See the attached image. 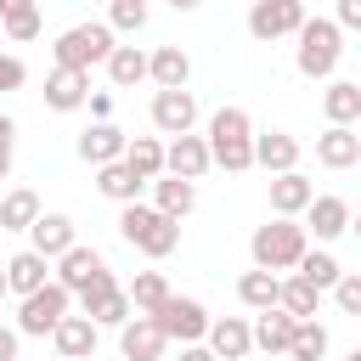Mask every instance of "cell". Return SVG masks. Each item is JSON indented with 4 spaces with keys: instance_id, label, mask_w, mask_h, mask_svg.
Masks as SVG:
<instances>
[{
    "instance_id": "6da1fadb",
    "label": "cell",
    "mask_w": 361,
    "mask_h": 361,
    "mask_svg": "<svg viewBox=\"0 0 361 361\" xmlns=\"http://www.w3.org/2000/svg\"><path fill=\"white\" fill-rule=\"evenodd\" d=\"M293 39H299L293 68H299L305 79H333V68H338V56H344V28H338L333 17H305V23L293 28Z\"/></svg>"
},
{
    "instance_id": "7a4b0ae2",
    "label": "cell",
    "mask_w": 361,
    "mask_h": 361,
    "mask_svg": "<svg viewBox=\"0 0 361 361\" xmlns=\"http://www.w3.org/2000/svg\"><path fill=\"white\" fill-rule=\"evenodd\" d=\"M310 243H305V226L299 220H288V214H276V220H265V226H254V237H248V254H254V265L259 271H293V259L305 254Z\"/></svg>"
},
{
    "instance_id": "3957f363",
    "label": "cell",
    "mask_w": 361,
    "mask_h": 361,
    "mask_svg": "<svg viewBox=\"0 0 361 361\" xmlns=\"http://www.w3.org/2000/svg\"><path fill=\"white\" fill-rule=\"evenodd\" d=\"M118 45V34L107 28V23H73V28H62L56 39H51V62L56 68H96V62H107V51Z\"/></svg>"
},
{
    "instance_id": "277c9868",
    "label": "cell",
    "mask_w": 361,
    "mask_h": 361,
    "mask_svg": "<svg viewBox=\"0 0 361 361\" xmlns=\"http://www.w3.org/2000/svg\"><path fill=\"white\" fill-rule=\"evenodd\" d=\"M68 310H73V293L51 276V282H39L34 293H23V305H17V333H23V338H51V327H56Z\"/></svg>"
},
{
    "instance_id": "5b68a950",
    "label": "cell",
    "mask_w": 361,
    "mask_h": 361,
    "mask_svg": "<svg viewBox=\"0 0 361 361\" xmlns=\"http://www.w3.org/2000/svg\"><path fill=\"white\" fill-rule=\"evenodd\" d=\"M73 305H79L96 327H118V322H130V316H135V310H130V299H124V288L113 282V271H107V265H102L85 288H73Z\"/></svg>"
},
{
    "instance_id": "8992f818",
    "label": "cell",
    "mask_w": 361,
    "mask_h": 361,
    "mask_svg": "<svg viewBox=\"0 0 361 361\" xmlns=\"http://www.w3.org/2000/svg\"><path fill=\"white\" fill-rule=\"evenodd\" d=\"M152 327H158L169 344H197V338L209 333V310H203V299H186V293L169 288V299L152 310Z\"/></svg>"
},
{
    "instance_id": "52a82bcc",
    "label": "cell",
    "mask_w": 361,
    "mask_h": 361,
    "mask_svg": "<svg viewBox=\"0 0 361 361\" xmlns=\"http://www.w3.org/2000/svg\"><path fill=\"white\" fill-rule=\"evenodd\" d=\"M299 23H305V0H254V6H248V34H254L259 45L293 39Z\"/></svg>"
},
{
    "instance_id": "ba28073f",
    "label": "cell",
    "mask_w": 361,
    "mask_h": 361,
    "mask_svg": "<svg viewBox=\"0 0 361 361\" xmlns=\"http://www.w3.org/2000/svg\"><path fill=\"white\" fill-rule=\"evenodd\" d=\"M96 338H102V327H96L85 310H68V316L51 327V344H56L62 361H96Z\"/></svg>"
},
{
    "instance_id": "9c48e42d",
    "label": "cell",
    "mask_w": 361,
    "mask_h": 361,
    "mask_svg": "<svg viewBox=\"0 0 361 361\" xmlns=\"http://www.w3.org/2000/svg\"><path fill=\"white\" fill-rule=\"evenodd\" d=\"M197 124V96L180 85V90H152V130L158 135H186Z\"/></svg>"
},
{
    "instance_id": "30bf717a",
    "label": "cell",
    "mask_w": 361,
    "mask_h": 361,
    "mask_svg": "<svg viewBox=\"0 0 361 361\" xmlns=\"http://www.w3.org/2000/svg\"><path fill=\"white\" fill-rule=\"evenodd\" d=\"M214 164H209V141L203 135H169L164 141V175H180V180H203Z\"/></svg>"
},
{
    "instance_id": "8fae6325",
    "label": "cell",
    "mask_w": 361,
    "mask_h": 361,
    "mask_svg": "<svg viewBox=\"0 0 361 361\" xmlns=\"http://www.w3.org/2000/svg\"><path fill=\"white\" fill-rule=\"evenodd\" d=\"M305 231H316V243H338L350 231V203L333 197V192H316L305 203Z\"/></svg>"
},
{
    "instance_id": "7c38bea8",
    "label": "cell",
    "mask_w": 361,
    "mask_h": 361,
    "mask_svg": "<svg viewBox=\"0 0 361 361\" xmlns=\"http://www.w3.org/2000/svg\"><path fill=\"white\" fill-rule=\"evenodd\" d=\"M73 243H79V226H73L68 214H56V209H39V214H34V226H28V248H34V254L56 259V254L73 248Z\"/></svg>"
},
{
    "instance_id": "4fadbf2b",
    "label": "cell",
    "mask_w": 361,
    "mask_h": 361,
    "mask_svg": "<svg viewBox=\"0 0 361 361\" xmlns=\"http://www.w3.org/2000/svg\"><path fill=\"white\" fill-rule=\"evenodd\" d=\"M164 350H169V338L152 327V316L118 322V355H124V361H164Z\"/></svg>"
},
{
    "instance_id": "5bb4252c",
    "label": "cell",
    "mask_w": 361,
    "mask_h": 361,
    "mask_svg": "<svg viewBox=\"0 0 361 361\" xmlns=\"http://www.w3.org/2000/svg\"><path fill=\"white\" fill-rule=\"evenodd\" d=\"M90 96V73L85 68H51L45 73V107L51 113H79Z\"/></svg>"
},
{
    "instance_id": "9a60e30c",
    "label": "cell",
    "mask_w": 361,
    "mask_h": 361,
    "mask_svg": "<svg viewBox=\"0 0 361 361\" xmlns=\"http://www.w3.org/2000/svg\"><path fill=\"white\" fill-rule=\"evenodd\" d=\"M316 164H322V169H355V164H361V135H355V124H327V130L316 135Z\"/></svg>"
},
{
    "instance_id": "2e32d148",
    "label": "cell",
    "mask_w": 361,
    "mask_h": 361,
    "mask_svg": "<svg viewBox=\"0 0 361 361\" xmlns=\"http://www.w3.org/2000/svg\"><path fill=\"white\" fill-rule=\"evenodd\" d=\"M203 344L214 350V361H243V355L254 350V338H248V316H209Z\"/></svg>"
},
{
    "instance_id": "e0dca14e",
    "label": "cell",
    "mask_w": 361,
    "mask_h": 361,
    "mask_svg": "<svg viewBox=\"0 0 361 361\" xmlns=\"http://www.w3.org/2000/svg\"><path fill=\"white\" fill-rule=\"evenodd\" d=\"M293 322H299V316H288L282 305H265V310H254V322H248V338H254V350H265V355H282V350H288V338H293Z\"/></svg>"
},
{
    "instance_id": "ac0fdd59",
    "label": "cell",
    "mask_w": 361,
    "mask_h": 361,
    "mask_svg": "<svg viewBox=\"0 0 361 361\" xmlns=\"http://www.w3.org/2000/svg\"><path fill=\"white\" fill-rule=\"evenodd\" d=\"M124 141H130V135H124L113 118H96L90 130H79V158H85L90 169H96V164H113V158H124Z\"/></svg>"
},
{
    "instance_id": "d6986e66",
    "label": "cell",
    "mask_w": 361,
    "mask_h": 361,
    "mask_svg": "<svg viewBox=\"0 0 361 361\" xmlns=\"http://www.w3.org/2000/svg\"><path fill=\"white\" fill-rule=\"evenodd\" d=\"M152 209L169 214V220H186L197 209V180H180V175H152Z\"/></svg>"
},
{
    "instance_id": "ffe728a7",
    "label": "cell",
    "mask_w": 361,
    "mask_h": 361,
    "mask_svg": "<svg viewBox=\"0 0 361 361\" xmlns=\"http://www.w3.org/2000/svg\"><path fill=\"white\" fill-rule=\"evenodd\" d=\"M147 79L158 90H180V85H192V56L180 45H158V51H147Z\"/></svg>"
},
{
    "instance_id": "44dd1931",
    "label": "cell",
    "mask_w": 361,
    "mask_h": 361,
    "mask_svg": "<svg viewBox=\"0 0 361 361\" xmlns=\"http://www.w3.org/2000/svg\"><path fill=\"white\" fill-rule=\"evenodd\" d=\"M254 169H265V175L299 169V141H293L288 130H265V135H254Z\"/></svg>"
},
{
    "instance_id": "7402d4cb",
    "label": "cell",
    "mask_w": 361,
    "mask_h": 361,
    "mask_svg": "<svg viewBox=\"0 0 361 361\" xmlns=\"http://www.w3.org/2000/svg\"><path fill=\"white\" fill-rule=\"evenodd\" d=\"M310 197H316V180H305L299 169H282V175H271V214H288V220H299Z\"/></svg>"
},
{
    "instance_id": "603a6c76",
    "label": "cell",
    "mask_w": 361,
    "mask_h": 361,
    "mask_svg": "<svg viewBox=\"0 0 361 361\" xmlns=\"http://www.w3.org/2000/svg\"><path fill=\"white\" fill-rule=\"evenodd\" d=\"M51 265H56L51 276H56V282H62V288L73 293V288H85V282H90V276H96V271H102L107 259H102L96 248H85V243H73V248H62V254H56Z\"/></svg>"
},
{
    "instance_id": "cb8c5ba5",
    "label": "cell",
    "mask_w": 361,
    "mask_h": 361,
    "mask_svg": "<svg viewBox=\"0 0 361 361\" xmlns=\"http://www.w3.org/2000/svg\"><path fill=\"white\" fill-rule=\"evenodd\" d=\"M96 192L113 197V203H135V197L147 192V180H141L124 158H113V164H96Z\"/></svg>"
},
{
    "instance_id": "d4e9b609",
    "label": "cell",
    "mask_w": 361,
    "mask_h": 361,
    "mask_svg": "<svg viewBox=\"0 0 361 361\" xmlns=\"http://www.w3.org/2000/svg\"><path fill=\"white\" fill-rule=\"evenodd\" d=\"M39 282H51V259L45 254H34V248H23V254H11L6 259V293H34Z\"/></svg>"
},
{
    "instance_id": "484cf974",
    "label": "cell",
    "mask_w": 361,
    "mask_h": 361,
    "mask_svg": "<svg viewBox=\"0 0 361 361\" xmlns=\"http://www.w3.org/2000/svg\"><path fill=\"white\" fill-rule=\"evenodd\" d=\"M322 118L327 124H355L361 118V85L355 79H333L322 90Z\"/></svg>"
},
{
    "instance_id": "4316f807",
    "label": "cell",
    "mask_w": 361,
    "mask_h": 361,
    "mask_svg": "<svg viewBox=\"0 0 361 361\" xmlns=\"http://www.w3.org/2000/svg\"><path fill=\"white\" fill-rule=\"evenodd\" d=\"M327 344H333V338H327V327H322L316 316H299V322H293V338H288V350H282V355H288V361H322V355H327Z\"/></svg>"
},
{
    "instance_id": "83f0119b",
    "label": "cell",
    "mask_w": 361,
    "mask_h": 361,
    "mask_svg": "<svg viewBox=\"0 0 361 361\" xmlns=\"http://www.w3.org/2000/svg\"><path fill=\"white\" fill-rule=\"evenodd\" d=\"M102 68H107V79H113L118 90H130V85L147 79V51H141V45H113Z\"/></svg>"
},
{
    "instance_id": "f1b7e54d",
    "label": "cell",
    "mask_w": 361,
    "mask_h": 361,
    "mask_svg": "<svg viewBox=\"0 0 361 361\" xmlns=\"http://www.w3.org/2000/svg\"><path fill=\"white\" fill-rule=\"evenodd\" d=\"M293 271H299V276H305L316 293H327V288L338 282V271H344V265H338V259H333V248L322 243V248H305V254L293 259Z\"/></svg>"
},
{
    "instance_id": "f546056e",
    "label": "cell",
    "mask_w": 361,
    "mask_h": 361,
    "mask_svg": "<svg viewBox=\"0 0 361 361\" xmlns=\"http://www.w3.org/2000/svg\"><path fill=\"white\" fill-rule=\"evenodd\" d=\"M34 214H39V192L34 186H11L0 197V231H28Z\"/></svg>"
},
{
    "instance_id": "4dcf8cb0",
    "label": "cell",
    "mask_w": 361,
    "mask_h": 361,
    "mask_svg": "<svg viewBox=\"0 0 361 361\" xmlns=\"http://www.w3.org/2000/svg\"><path fill=\"white\" fill-rule=\"evenodd\" d=\"M124 299H130V310H135V316H152V310L169 299V282H164V271H135V282L124 288Z\"/></svg>"
},
{
    "instance_id": "1f68e13d",
    "label": "cell",
    "mask_w": 361,
    "mask_h": 361,
    "mask_svg": "<svg viewBox=\"0 0 361 361\" xmlns=\"http://www.w3.org/2000/svg\"><path fill=\"white\" fill-rule=\"evenodd\" d=\"M135 248L147 254V259H169L175 248H180V220H169V214H158L141 237H135Z\"/></svg>"
},
{
    "instance_id": "d6a6232c",
    "label": "cell",
    "mask_w": 361,
    "mask_h": 361,
    "mask_svg": "<svg viewBox=\"0 0 361 361\" xmlns=\"http://www.w3.org/2000/svg\"><path fill=\"white\" fill-rule=\"evenodd\" d=\"M276 305L288 310V316H316V305H322V293L299 276V271H288L282 282H276Z\"/></svg>"
},
{
    "instance_id": "836d02e7",
    "label": "cell",
    "mask_w": 361,
    "mask_h": 361,
    "mask_svg": "<svg viewBox=\"0 0 361 361\" xmlns=\"http://www.w3.org/2000/svg\"><path fill=\"white\" fill-rule=\"evenodd\" d=\"M124 164H130L141 180L164 175V141H158V135H135V141H124Z\"/></svg>"
},
{
    "instance_id": "e575fe53",
    "label": "cell",
    "mask_w": 361,
    "mask_h": 361,
    "mask_svg": "<svg viewBox=\"0 0 361 361\" xmlns=\"http://www.w3.org/2000/svg\"><path fill=\"white\" fill-rule=\"evenodd\" d=\"M276 282H282L276 271H259V265H254V271L237 276V299H243L248 310H265V305H276Z\"/></svg>"
},
{
    "instance_id": "d590c367",
    "label": "cell",
    "mask_w": 361,
    "mask_h": 361,
    "mask_svg": "<svg viewBox=\"0 0 361 361\" xmlns=\"http://www.w3.org/2000/svg\"><path fill=\"white\" fill-rule=\"evenodd\" d=\"M248 135H254L248 107H220V113H209V135H203V141H248Z\"/></svg>"
},
{
    "instance_id": "8d00e7d4",
    "label": "cell",
    "mask_w": 361,
    "mask_h": 361,
    "mask_svg": "<svg viewBox=\"0 0 361 361\" xmlns=\"http://www.w3.org/2000/svg\"><path fill=\"white\" fill-rule=\"evenodd\" d=\"M147 17H152L147 0H107V28H113V34H141Z\"/></svg>"
},
{
    "instance_id": "74e56055",
    "label": "cell",
    "mask_w": 361,
    "mask_h": 361,
    "mask_svg": "<svg viewBox=\"0 0 361 361\" xmlns=\"http://www.w3.org/2000/svg\"><path fill=\"white\" fill-rule=\"evenodd\" d=\"M327 293H333V305H338L344 316H361V276H355V271H338V282H333Z\"/></svg>"
},
{
    "instance_id": "f35d334b",
    "label": "cell",
    "mask_w": 361,
    "mask_h": 361,
    "mask_svg": "<svg viewBox=\"0 0 361 361\" xmlns=\"http://www.w3.org/2000/svg\"><path fill=\"white\" fill-rule=\"evenodd\" d=\"M0 23H6V39H17V45H23V39H39V28H45L39 6H34V11H11V17H0Z\"/></svg>"
},
{
    "instance_id": "ab89813d",
    "label": "cell",
    "mask_w": 361,
    "mask_h": 361,
    "mask_svg": "<svg viewBox=\"0 0 361 361\" xmlns=\"http://www.w3.org/2000/svg\"><path fill=\"white\" fill-rule=\"evenodd\" d=\"M11 152H17V118L0 113V180L11 175Z\"/></svg>"
},
{
    "instance_id": "60d3db41",
    "label": "cell",
    "mask_w": 361,
    "mask_h": 361,
    "mask_svg": "<svg viewBox=\"0 0 361 361\" xmlns=\"http://www.w3.org/2000/svg\"><path fill=\"white\" fill-rule=\"evenodd\" d=\"M23 79H28L23 56H6V51H0V96H6V90H23Z\"/></svg>"
},
{
    "instance_id": "b9f144b4",
    "label": "cell",
    "mask_w": 361,
    "mask_h": 361,
    "mask_svg": "<svg viewBox=\"0 0 361 361\" xmlns=\"http://www.w3.org/2000/svg\"><path fill=\"white\" fill-rule=\"evenodd\" d=\"M333 23H338L344 34H355V28H361V0H338V17H333Z\"/></svg>"
},
{
    "instance_id": "7bdbcfd3",
    "label": "cell",
    "mask_w": 361,
    "mask_h": 361,
    "mask_svg": "<svg viewBox=\"0 0 361 361\" xmlns=\"http://www.w3.org/2000/svg\"><path fill=\"white\" fill-rule=\"evenodd\" d=\"M85 107H90V118H113V90H90Z\"/></svg>"
},
{
    "instance_id": "ee69618b",
    "label": "cell",
    "mask_w": 361,
    "mask_h": 361,
    "mask_svg": "<svg viewBox=\"0 0 361 361\" xmlns=\"http://www.w3.org/2000/svg\"><path fill=\"white\" fill-rule=\"evenodd\" d=\"M175 361H214V350L197 338V344H180V355H175Z\"/></svg>"
},
{
    "instance_id": "f6af8a7d",
    "label": "cell",
    "mask_w": 361,
    "mask_h": 361,
    "mask_svg": "<svg viewBox=\"0 0 361 361\" xmlns=\"http://www.w3.org/2000/svg\"><path fill=\"white\" fill-rule=\"evenodd\" d=\"M17 338H23L17 327H0V361H17Z\"/></svg>"
},
{
    "instance_id": "bcb514c9",
    "label": "cell",
    "mask_w": 361,
    "mask_h": 361,
    "mask_svg": "<svg viewBox=\"0 0 361 361\" xmlns=\"http://www.w3.org/2000/svg\"><path fill=\"white\" fill-rule=\"evenodd\" d=\"M39 0H0V17H11V11H34Z\"/></svg>"
},
{
    "instance_id": "7dc6e473",
    "label": "cell",
    "mask_w": 361,
    "mask_h": 361,
    "mask_svg": "<svg viewBox=\"0 0 361 361\" xmlns=\"http://www.w3.org/2000/svg\"><path fill=\"white\" fill-rule=\"evenodd\" d=\"M164 6H169V11H197L203 0H164Z\"/></svg>"
},
{
    "instance_id": "c3c4849f",
    "label": "cell",
    "mask_w": 361,
    "mask_h": 361,
    "mask_svg": "<svg viewBox=\"0 0 361 361\" xmlns=\"http://www.w3.org/2000/svg\"><path fill=\"white\" fill-rule=\"evenodd\" d=\"M0 299H6V265H0Z\"/></svg>"
},
{
    "instance_id": "681fc988",
    "label": "cell",
    "mask_w": 361,
    "mask_h": 361,
    "mask_svg": "<svg viewBox=\"0 0 361 361\" xmlns=\"http://www.w3.org/2000/svg\"><path fill=\"white\" fill-rule=\"evenodd\" d=\"M344 361H361V350H350V355H344Z\"/></svg>"
}]
</instances>
